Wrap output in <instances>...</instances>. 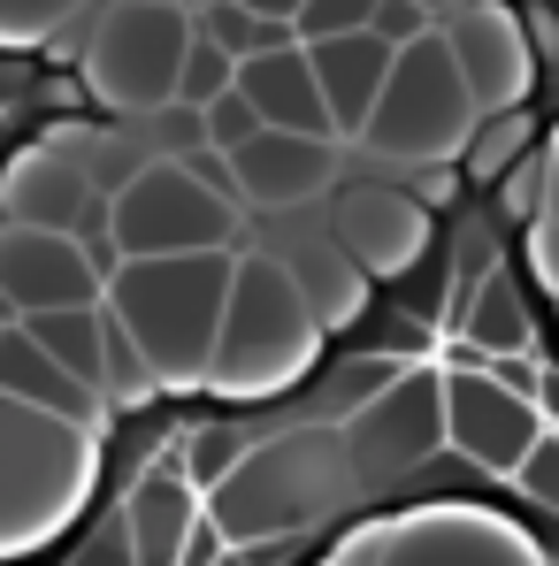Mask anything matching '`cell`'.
<instances>
[{
	"label": "cell",
	"instance_id": "obj_1",
	"mask_svg": "<svg viewBox=\"0 0 559 566\" xmlns=\"http://www.w3.org/2000/svg\"><path fill=\"white\" fill-rule=\"evenodd\" d=\"M230 253L238 245H207V253H154V261H115L100 283L107 322L138 345V360L154 368V390H199L207 353H215V322H222V291H230Z\"/></svg>",
	"mask_w": 559,
	"mask_h": 566
},
{
	"label": "cell",
	"instance_id": "obj_2",
	"mask_svg": "<svg viewBox=\"0 0 559 566\" xmlns=\"http://www.w3.org/2000/svg\"><path fill=\"white\" fill-rule=\"evenodd\" d=\"M322 360V322L307 314L299 283L283 269V253H230V291H222V322H215V353H207V382L230 406H261L283 398L314 376Z\"/></svg>",
	"mask_w": 559,
	"mask_h": 566
},
{
	"label": "cell",
	"instance_id": "obj_3",
	"mask_svg": "<svg viewBox=\"0 0 559 566\" xmlns=\"http://www.w3.org/2000/svg\"><path fill=\"white\" fill-rule=\"evenodd\" d=\"M353 452H345V429H283L246 444V460L207 490V521L222 528V544H291L307 521L338 513L353 497Z\"/></svg>",
	"mask_w": 559,
	"mask_h": 566
},
{
	"label": "cell",
	"instance_id": "obj_4",
	"mask_svg": "<svg viewBox=\"0 0 559 566\" xmlns=\"http://www.w3.org/2000/svg\"><path fill=\"white\" fill-rule=\"evenodd\" d=\"M100 437L39 406L0 398V552H31L85 513Z\"/></svg>",
	"mask_w": 559,
	"mask_h": 566
},
{
	"label": "cell",
	"instance_id": "obj_5",
	"mask_svg": "<svg viewBox=\"0 0 559 566\" xmlns=\"http://www.w3.org/2000/svg\"><path fill=\"white\" fill-rule=\"evenodd\" d=\"M475 115H483V107H475V93H467V77L453 70L445 39H437V31H422V39H406V46L391 54L383 93H375L369 123H361V146L383 154V161H398V169L460 161Z\"/></svg>",
	"mask_w": 559,
	"mask_h": 566
},
{
	"label": "cell",
	"instance_id": "obj_6",
	"mask_svg": "<svg viewBox=\"0 0 559 566\" xmlns=\"http://www.w3.org/2000/svg\"><path fill=\"white\" fill-rule=\"evenodd\" d=\"M100 238H107L115 261L238 245V199L199 185L177 154H154V161H138L131 177H115L100 191Z\"/></svg>",
	"mask_w": 559,
	"mask_h": 566
},
{
	"label": "cell",
	"instance_id": "obj_7",
	"mask_svg": "<svg viewBox=\"0 0 559 566\" xmlns=\"http://www.w3.org/2000/svg\"><path fill=\"white\" fill-rule=\"evenodd\" d=\"M191 46V8L177 0H115L85 39V93L107 115H154L177 99V62Z\"/></svg>",
	"mask_w": 559,
	"mask_h": 566
},
{
	"label": "cell",
	"instance_id": "obj_8",
	"mask_svg": "<svg viewBox=\"0 0 559 566\" xmlns=\"http://www.w3.org/2000/svg\"><path fill=\"white\" fill-rule=\"evenodd\" d=\"M375 566H552V552L521 521H506L490 505H467V497H445V505L391 513Z\"/></svg>",
	"mask_w": 559,
	"mask_h": 566
},
{
	"label": "cell",
	"instance_id": "obj_9",
	"mask_svg": "<svg viewBox=\"0 0 559 566\" xmlns=\"http://www.w3.org/2000/svg\"><path fill=\"white\" fill-rule=\"evenodd\" d=\"M100 130L54 123L39 146H23L0 169V222H39V230H77L100 238V185H93Z\"/></svg>",
	"mask_w": 559,
	"mask_h": 566
},
{
	"label": "cell",
	"instance_id": "obj_10",
	"mask_svg": "<svg viewBox=\"0 0 559 566\" xmlns=\"http://www.w3.org/2000/svg\"><path fill=\"white\" fill-rule=\"evenodd\" d=\"M338 429L361 474H414L445 452V368H391Z\"/></svg>",
	"mask_w": 559,
	"mask_h": 566
},
{
	"label": "cell",
	"instance_id": "obj_11",
	"mask_svg": "<svg viewBox=\"0 0 559 566\" xmlns=\"http://www.w3.org/2000/svg\"><path fill=\"white\" fill-rule=\"evenodd\" d=\"M115 269L107 238L77 230H39V222H0V306L39 314V306H85Z\"/></svg>",
	"mask_w": 559,
	"mask_h": 566
},
{
	"label": "cell",
	"instance_id": "obj_12",
	"mask_svg": "<svg viewBox=\"0 0 559 566\" xmlns=\"http://www.w3.org/2000/svg\"><path fill=\"white\" fill-rule=\"evenodd\" d=\"M437 39L453 54V70L467 77L475 107H521L537 93V46H529V23L521 8L506 0H460L453 15H437Z\"/></svg>",
	"mask_w": 559,
	"mask_h": 566
},
{
	"label": "cell",
	"instance_id": "obj_13",
	"mask_svg": "<svg viewBox=\"0 0 559 566\" xmlns=\"http://www.w3.org/2000/svg\"><path fill=\"white\" fill-rule=\"evenodd\" d=\"M537 437H545L537 398L506 390L490 368H445V452H460L467 468L506 482Z\"/></svg>",
	"mask_w": 559,
	"mask_h": 566
},
{
	"label": "cell",
	"instance_id": "obj_14",
	"mask_svg": "<svg viewBox=\"0 0 559 566\" xmlns=\"http://www.w3.org/2000/svg\"><path fill=\"white\" fill-rule=\"evenodd\" d=\"M222 161H230L238 207H253V214H299V207H314L322 191L338 185V138L277 130V123H261V130H253L246 146H230Z\"/></svg>",
	"mask_w": 559,
	"mask_h": 566
},
{
	"label": "cell",
	"instance_id": "obj_15",
	"mask_svg": "<svg viewBox=\"0 0 559 566\" xmlns=\"http://www.w3.org/2000/svg\"><path fill=\"white\" fill-rule=\"evenodd\" d=\"M330 238H338L375 283H391V276H414V269L429 261V245H437V214H429L406 185H361V191L338 199Z\"/></svg>",
	"mask_w": 559,
	"mask_h": 566
},
{
	"label": "cell",
	"instance_id": "obj_16",
	"mask_svg": "<svg viewBox=\"0 0 559 566\" xmlns=\"http://www.w3.org/2000/svg\"><path fill=\"white\" fill-rule=\"evenodd\" d=\"M398 46H383L369 23L361 31H338V39H314L307 62H314V85H322V107H330V130L338 138H361L375 93H383V70H391Z\"/></svg>",
	"mask_w": 559,
	"mask_h": 566
},
{
	"label": "cell",
	"instance_id": "obj_17",
	"mask_svg": "<svg viewBox=\"0 0 559 566\" xmlns=\"http://www.w3.org/2000/svg\"><path fill=\"white\" fill-rule=\"evenodd\" d=\"M238 93L253 99V115L277 123V130L338 138V130H330V107H322V85H314V62H307L299 39H283L269 54H246V62H238Z\"/></svg>",
	"mask_w": 559,
	"mask_h": 566
},
{
	"label": "cell",
	"instance_id": "obj_18",
	"mask_svg": "<svg viewBox=\"0 0 559 566\" xmlns=\"http://www.w3.org/2000/svg\"><path fill=\"white\" fill-rule=\"evenodd\" d=\"M0 398H15V406H39V413H54V421H77V429H93L107 421V398H100V382H77L70 368H54L15 322L0 329Z\"/></svg>",
	"mask_w": 559,
	"mask_h": 566
},
{
	"label": "cell",
	"instance_id": "obj_19",
	"mask_svg": "<svg viewBox=\"0 0 559 566\" xmlns=\"http://www.w3.org/2000/svg\"><path fill=\"white\" fill-rule=\"evenodd\" d=\"M191 497H199V490L185 482L177 460H162L146 482H131V497H123V544H131V566H177L191 521H199Z\"/></svg>",
	"mask_w": 559,
	"mask_h": 566
},
{
	"label": "cell",
	"instance_id": "obj_20",
	"mask_svg": "<svg viewBox=\"0 0 559 566\" xmlns=\"http://www.w3.org/2000/svg\"><path fill=\"white\" fill-rule=\"evenodd\" d=\"M283 269L299 283V298H307V314L322 322V337H338V329H361L375 306V276L330 238V245H291L283 253Z\"/></svg>",
	"mask_w": 559,
	"mask_h": 566
},
{
	"label": "cell",
	"instance_id": "obj_21",
	"mask_svg": "<svg viewBox=\"0 0 559 566\" xmlns=\"http://www.w3.org/2000/svg\"><path fill=\"white\" fill-rule=\"evenodd\" d=\"M460 337L490 360V353H537V306H529V283L514 269H483L475 291L460 306Z\"/></svg>",
	"mask_w": 559,
	"mask_h": 566
},
{
	"label": "cell",
	"instance_id": "obj_22",
	"mask_svg": "<svg viewBox=\"0 0 559 566\" xmlns=\"http://www.w3.org/2000/svg\"><path fill=\"white\" fill-rule=\"evenodd\" d=\"M15 329L77 382H100V345H107V306L85 298V306H39V314H15ZM107 398V390H100Z\"/></svg>",
	"mask_w": 559,
	"mask_h": 566
},
{
	"label": "cell",
	"instance_id": "obj_23",
	"mask_svg": "<svg viewBox=\"0 0 559 566\" xmlns=\"http://www.w3.org/2000/svg\"><path fill=\"white\" fill-rule=\"evenodd\" d=\"M521 154H537V115H529V99L475 115V130H467V146H460V177L467 185H498Z\"/></svg>",
	"mask_w": 559,
	"mask_h": 566
},
{
	"label": "cell",
	"instance_id": "obj_24",
	"mask_svg": "<svg viewBox=\"0 0 559 566\" xmlns=\"http://www.w3.org/2000/svg\"><path fill=\"white\" fill-rule=\"evenodd\" d=\"M191 31H207L230 62H246V54H269L291 39V23L277 15H253V8H238V0H207V8H191Z\"/></svg>",
	"mask_w": 559,
	"mask_h": 566
},
{
	"label": "cell",
	"instance_id": "obj_25",
	"mask_svg": "<svg viewBox=\"0 0 559 566\" xmlns=\"http://www.w3.org/2000/svg\"><path fill=\"white\" fill-rule=\"evenodd\" d=\"M246 444H253V437H238V429H222V421H215V429H191L185 452H177V468H185V482L199 490V497H207L222 474L246 460Z\"/></svg>",
	"mask_w": 559,
	"mask_h": 566
},
{
	"label": "cell",
	"instance_id": "obj_26",
	"mask_svg": "<svg viewBox=\"0 0 559 566\" xmlns=\"http://www.w3.org/2000/svg\"><path fill=\"white\" fill-rule=\"evenodd\" d=\"M85 0H0V54H23V46H46Z\"/></svg>",
	"mask_w": 559,
	"mask_h": 566
},
{
	"label": "cell",
	"instance_id": "obj_27",
	"mask_svg": "<svg viewBox=\"0 0 559 566\" xmlns=\"http://www.w3.org/2000/svg\"><path fill=\"white\" fill-rule=\"evenodd\" d=\"M230 85H238V62H230L207 31H191L185 62H177V99H185V107H207L215 93H230Z\"/></svg>",
	"mask_w": 559,
	"mask_h": 566
},
{
	"label": "cell",
	"instance_id": "obj_28",
	"mask_svg": "<svg viewBox=\"0 0 559 566\" xmlns=\"http://www.w3.org/2000/svg\"><path fill=\"white\" fill-rule=\"evenodd\" d=\"M506 482H514V490H521L529 505H545V513L559 521V429H545V437H537V444L521 452V468L506 474Z\"/></svg>",
	"mask_w": 559,
	"mask_h": 566
},
{
	"label": "cell",
	"instance_id": "obj_29",
	"mask_svg": "<svg viewBox=\"0 0 559 566\" xmlns=\"http://www.w3.org/2000/svg\"><path fill=\"white\" fill-rule=\"evenodd\" d=\"M253 130H261V115H253V99L238 93V85H230V93H215L207 107H199V138H207L215 154H230V146H246Z\"/></svg>",
	"mask_w": 559,
	"mask_h": 566
},
{
	"label": "cell",
	"instance_id": "obj_30",
	"mask_svg": "<svg viewBox=\"0 0 559 566\" xmlns=\"http://www.w3.org/2000/svg\"><path fill=\"white\" fill-rule=\"evenodd\" d=\"M375 0H299L291 8V39L314 46V39H338V31H361Z\"/></svg>",
	"mask_w": 559,
	"mask_h": 566
},
{
	"label": "cell",
	"instance_id": "obj_31",
	"mask_svg": "<svg viewBox=\"0 0 559 566\" xmlns=\"http://www.w3.org/2000/svg\"><path fill=\"white\" fill-rule=\"evenodd\" d=\"M369 31L383 39V46H406V39L437 31V15H429L422 0H375V8H369Z\"/></svg>",
	"mask_w": 559,
	"mask_h": 566
},
{
	"label": "cell",
	"instance_id": "obj_32",
	"mask_svg": "<svg viewBox=\"0 0 559 566\" xmlns=\"http://www.w3.org/2000/svg\"><path fill=\"white\" fill-rule=\"evenodd\" d=\"M375 544H383V521H361V528H345V536L322 552V566H375Z\"/></svg>",
	"mask_w": 559,
	"mask_h": 566
},
{
	"label": "cell",
	"instance_id": "obj_33",
	"mask_svg": "<svg viewBox=\"0 0 559 566\" xmlns=\"http://www.w3.org/2000/svg\"><path fill=\"white\" fill-rule=\"evenodd\" d=\"M537 214L559 222V130H552V146L537 154Z\"/></svg>",
	"mask_w": 559,
	"mask_h": 566
},
{
	"label": "cell",
	"instance_id": "obj_34",
	"mask_svg": "<svg viewBox=\"0 0 559 566\" xmlns=\"http://www.w3.org/2000/svg\"><path fill=\"white\" fill-rule=\"evenodd\" d=\"M215 552H222V528L199 513V521H191V536H185V552H177V566H215Z\"/></svg>",
	"mask_w": 559,
	"mask_h": 566
},
{
	"label": "cell",
	"instance_id": "obj_35",
	"mask_svg": "<svg viewBox=\"0 0 559 566\" xmlns=\"http://www.w3.org/2000/svg\"><path fill=\"white\" fill-rule=\"evenodd\" d=\"M70 566H131V544H123V536H100V544H85Z\"/></svg>",
	"mask_w": 559,
	"mask_h": 566
},
{
	"label": "cell",
	"instance_id": "obj_36",
	"mask_svg": "<svg viewBox=\"0 0 559 566\" xmlns=\"http://www.w3.org/2000/svg\"><path fill=\"white\" fill-rule=\"evenodd\" d=\"M238 8H253V15H277V23H291V8H299V0H238Z\"/></svg>",
	"mask_w": 559,
	"mask_h": 566
},
{
	"label": "cell",
	"instance_id": "obj_37",
	"mask_svg": "<svg viewBox=\"0 0 559 566\" xmlns=\"http://www.w3.org/2000/svg\"><path fill=\"white\" fill-rule=\"evenodd\" d=\"M185 8H207V0H185Z\"/></svg>",
	"mask_w": 559,
	"mask_h": 566
},
{
	"label": "cell",
	"instance_id": "obj_38",
	"mask_svg": "<svg viewBox=\"0 0 559 566\" xmlns=\"http://www.w3.org/2000/svg\"><path fill=\"white\" fill-rule=\"evenodd\" d=\"M0 329H8V322H0Z\"/></svg>",
	"mask_w": 559,
	"mask_h": 566
},
{
	"label": "cell",
	"instance_id": "obj_39",
	"mask_svg": "<svg viewBox=\"0 0 559 566\" xmlns=\"http://www.w3.org/2000/svg\"><path fill=\"white\" fill-rule=\"evenodd\" d=\"M552 429H559V421H552Z\"/></svg>",
	"mask_w": 559,
	"mask_h": 566
}]
</instances>
